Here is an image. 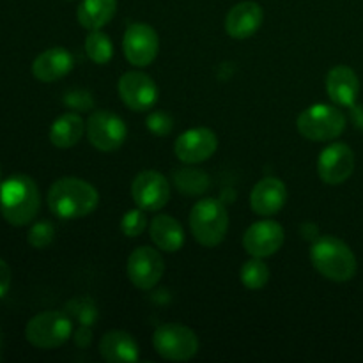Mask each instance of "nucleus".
<instances>
[{"instance_id":"nucleus-6","label":"nucleus","mask_w":363,"mask_h":363,"mask_svg":"<svg viewBox=\"0 0 363 363\" xmlns=\"http://www.w3.org/2000/svg\"><path fill=\"white\" fill-rule=\"evenodd\" d=\"M73 333V321L60 311L34 315L25 326V337L38 350H55L66 344Z\"/></svg>"},{"instance_id":"nucleus-12","label":"nucleus","mask_w":363,"mask_h":363,"mask_svg":"<svg viewBox=\"0 0 363 363\" xmlns=\"http://www.w3.org/2000/svg\"><path fill=\"white\" fill-rule=\"evenodd\" d=\"M121 99L133 112H145L158 103V85L142 71H128L117 84Z\"/></svg>"},{"instance_id":"nucleus-15","label":"nucleus","mask_w":363,"mask_h":363,"mask_svg":"<svg viewBox=\"0 0 363 363\" xmlns=\"http://www.w3.org/2000/svg\"><path fill=\"white\" fill-rule=\"evenodd\" d=\"M286 233L275 220H259L252 223L243 234V247L250 257L266 259L282 248Z\"/></svg>"},{"instance_id":"nucleus-16","label":"nucleus","mask_w":363,"mask_h":363,"mask_svg":"<svg viewBox=\"0 0 363 363\" xmlns=\"http://www.w3.org/2000/svg\"><path fill=\"white\" fill-rule=\"evenodd\" d=\"M264 11L254 0H245L229 9L225 16V32L233 39H248L261 28Z\"/></svg>"},{"instance_id":"nucleus-23","label":"nucleus","mask_w":363,"mask_h":363,"mask_svg":"<svg viewBox=\"0 0 363 363\" xmlns=\"http://www.w3.org/2000/svg\"><path fill=\"white\" fill-rule=\"evenodd\" d=\"M116 11L117 0H82L77 11L78 23L89 32L101 30L116 16Z\"/></svg>"},{"instance_id":"nucleus-11","label":"nucleus","mask_w":363,"mask_h":363,"mask_svg":"<svg viewBox=\"0 0 363 363\" xmlns=\"http://www.w3.org/2000/svg\"><path fill=\"white\" fill-rule=\"evenodd\" d=\"M131 197L144 211H160L170 201L169 179L158 170H144L131 183Z\"/></svg>"},{"instance_id":"nucleus-19","label":"nucleus","mask_w":363,"mask_h":363,"mask_svg":"<svg viewBox=\"0 0 363 363\" xmlns=\"http://www.w3.org/2000/svg\"><path fill=\"white\" fill-rule=\"evenodd\" d=\"M325 84L330 99L337 106H347L350 108L357 103L358 92H360V80H358V74L350 66L340 64V66L332 67L326 74Z\"/></svg>"},{"instance_id":"nucleus-17","label":"nucleus","mask_w":363,"mask_h":363,"mask_svg":"<svg viewBox=\"0 0 363 363\" xmlns=\"http://www.w3.org/2000/svg\"><path fill=\"white\" fill-rule=\"evenodd\" d=\"M287 202V188L277 177H264L250 191V208L259 216H273Z\"/></svg>"},{"instance_id":"nucleus-29","label":"nucleus","mask_w":363,"mask_h":363,"mask_svg":"<svg viewBox=\"0 0 363 363\" xmlns=\"http://www.w3.org/2000/svg\"><path fill=\"white\" fill-rule=\"evenodd\" d=\"M145 124H147V130L156 137H167L174 130L172 116H169L167 112H160V110L149 113Z\"/></svg>"},{"instance_id":"nucleus-35","label":"nucleus","mask_w":363,"mask_h":363,"mask_svg":"<svg viewBox=\"0 0 363 363\" xmlns=\"http://www.w3.org/2000/svg\"><path fill=\"white\" fill-rule=\"evenodd\" d=\"M0 176H2V174H0ZM0 184H2V183H0Z\"/></svg>"},{"instance_id":"nucleus-25","label":"nucleus","mask_w":363,"mask_h":363,"mask_svg":"<svg viewBox=\"0 0 363 363\" xmlns=\"http://www.w3.org/2000/svg\"><path fill=\"white\" fill-rule=\"evenodd\" d=\"M84 48L89 59L94 64H99V66L110 62V59L113 57V43L101 30L89 32V35L85 38Z\"/></svg>"},{"instance_id":"nucleus-5","label":"nucleus","mask_w":363,"mask_h":363,"mask_svg":"<svg viewBox=\"0 0 363 363\" xmlns=\"http://www.w3.org/2000/svg\"><path fill=\"white\" fill-rule=\"evenodd\" d=\"M346 116L337 105L318 103L300 113L296 128L300 135L312 142H330L346 130Z\"/></svg>"},{"instance_id":"nucleus-28","label":"nucleus","mask_w":363,"mask_h":363,"mask_svg":"<svg viewBox=\"0 0 363 363\" xmlns=\"http://www.w3.org/2000/svg\"><path fill=\"white\" fill-rule=\"evenodd\" d=\"M53 238H55V229H53L52 223L46 222V220H41V222H35L34 225L30 227L27 240L30 247L43 250V248H46L52 243Z\"/></svg>"},{"instance_id":"nucleus-4","label":"nucleus","mask_w":363,"mask_h":363,"mask_svg":"<svg viewBox=\"0 0 363 363\" xmlns=\"http://www.w3.org/2000/svg\"><path fill=\"white\" fill-rule=\"evenodd\" d=\"M190 229L194 240L206 248L218 247L229 230V211L218 199H202L191 208Z\"/></svg>"},{"instance_id":"nucleus-26","label":"nucleus","mask_w":363,"mask_h":363,"mask_svg":"<svg viewBox=\"0 0 363 363\" xmlns=\"http://www.w3.org/2000/svg\"><path fill=\"white\" fill-rule=\"evenodd\" d=\"M240 279L247 289L261 291L269 282V268L262 259L250 257L240 269Z\"/></svg>"},{"instance_id":"nucleus-30","label":"nucleus","mask_w":363,"mask_h":363,"mask_svg":"<svg viewBox=\"0 0 363 363\" xmlns=\"http://www.w3.org/2000/svg\"><path fill=\"white\" fill-rule=\"evenodd\" d=\"M64 103L66 106L73 108L74 112H89L94 106L92 96L87 91H71L64 96Z\"/></svg>"},{"instance_id":"nucleus-3","label":"nucleus","mask_w":363,"mask_h":363,"mask_svg":"<svg viewBox=\"0 0 363 363\" xmlns=\"http://www.w3.org/2000/svg\"><path fill=\"white\" fill-rule=\"evenodd\" d=\"M311 261L319 275L337 284L350 282L358 269L357 255L350 245L335 236L318 238L311 248Z\"/></svg>"},{"instance_id":"nucleus-14","label":"nucleus","mask_w":363,"mask_h":363,"mask_svg":"<svg viewBox=\"0 0 363 363\" xmlns=\"http://www.w3.org/2000/svg\"><path fill=\"white\" fill-rule=\"evenodd\" d=\"M218 149V137L209 128H191L176 138L174 152L186 165H197L211 158Z\"/></svg>"},{"instance_id":"nucleus-8","label":"nucleus","mask_w":363,"mask_h":363,"mask_svg":"<svg viewBox=\"0 0 363 363\" xmlns=\"http://www.w3.org/2000/svg\"><path fill=\"white\" fill-rule=\"evenodd\" d=\"M89 142L101 152H113L126 142V123L117 113L108 110H96L85 123Z\"/></svg>"},{"instance_id":"nucleus-33","label":"nucleus","mask_w":363,"mask_h":363,"mask_svg":"<svg viewBox=\"0 0 363 363\" xmlns=\"http://www.w3.org/2000/svg\"><path fill=\"white\" fill-rule=\"evenodd\" d=\"M74 342H77L78 346H82V344H84V347L89 346V342H91V332H89L87 326L78 330V333L74 335Z\"/></svg>"},{"instance_id":"nucleus-7","label":"nucleus","mask_w":363,"mask_h":363,"mask_svg":"<svg viewBox=\"0 0 363 363\" xmlns=\"http://www.w3.org/2000/svg\"><path fill=\"white\" fill-rule=\"evenodd\" d=\"M156 353L169 362H188L199 353V337L181 323H167L152 333Z\"/></svg>"},{"instance_id":"nucleus-13","label":"nucleus","mask_w":363,"mask_h":363,"mask_svg":"<svg viewBox=\"0 0 363 363\" xmlns=\"http://www.w3.org/2000/svg\"><path fill=\"white\" fill-rule=\"evenodd\" d=\"M354 172V152L344 142H335L323 149L318 158V174L323 183L342 184L353 176Z\"/></svg>"},{"instance_id":"nucleus-1","label":"nucleus","mask_w":363,"mask_h":363,"mask_svg":"<svg viewBox=\"0 0 363 363\" xmlns=\"http://www.w3.org/2000/svg\"><path fill=\"white\" fill-rule=\"evenodd\" d=\"M41 195L35 181L25 174H14L0 184V213L14 227H25L38 216Z\"/></svg>"},{"instance_id":"nucleus-2","label":"nucleus","mask_w":363,"mask_h":363,"mask_svg":"<svg viewBox=\"0 0 363 363\" xmlns=\"http://www.w3.org/2000/svg\"><path fill=\"white\" fill-rule=\"evenodd\" d=\"M48 208L62 220L87 216L98 208L99 194L91 183L80 177H60L48 190Z\"/></svg>"},{"instance_id":"nucleus-27","label":"nucleus","mask_w":363,"mask_h":363,"mask_svg":"<svg viewBox=\"0 0 363 363\" xmlns=\"http://www.w3.org/2000/svg\"><path fill=\"white\" fill-rule=\"evenodd\" d=\"M145 229H147V218H145L144 209L137 208L124 213L123 220H121V230H123L124 236L137 238L140 236Z\"/></svg>"},{"instance_id":"nucleus-34","label":"nucleus","mask_w":363,"mask_h":363,"mask_svg":"<svg viewBox=\"0 0 363 363\" xmlns=\"http://www.w3.org/2000/svg\"><path fill=\"white\" fill-rule=\"evenodd\" d=\"M2 346H4V339H2V332H0V360H2Z\"/></svg>"},{"instance_id":"nucleus-32","label":"nucleus","mask_w":363,"mask_h":363,"mask_svg":"<svg viewBox=\"0 0 363 363\" xmlns=\"http://www.w3.org/2000/svg\"><path fill=\"white\" fill-rule=\"evenodd\" d=\"M350 108H351V117H353V123L357 124V128L363 130V105H357V103H354V105L350 106Z\"/></svg>"},{"instance_id":"nucleus-18","label":"nucleus","mask_w":363,"mask_h":363,"mask_svg":"<svg viewBox=\"0 0 363 363\" xmlns=\"http://www.w3.org/2000/svg\"><path fill=\"white\" fill-rule=\"evenodd\" d=\"M74 59L66 48L55 46L39 53L32 62V74L35 80L43 84H52V82L60 80L73 69Z\"/></svg>"},{"instance_id":"nucleus-20","label":"nucleus","mask_w":363,"mask_h":363,"mask_svg":"<svg viewBox=\"0 0 363 363\" xmlns=\"http://www.w3.org/2000/svg\"><path fill=\"white\" fill-rule=\"evenodd\" d=\"M99 353L108 363H133L140 357L137 340L124 330L106 332L99 340Z\"/></svg>"},{"instance_id":"nucleus-21","label":"nucleus","mask_w":363,"mask_h":363,"mask_svg":"<svg viewBox=\"0 0 363 363\" xmlns=\"http://www.w3.org/2000/svg\"><path fill=\"white\" fill-rule=\"evenodd\" d=\"M149 236L158 250L176 254L184 245L183 225L170 215H156L149 222Z\"/></svg>"},{"instance_id":"nucleus-9","label":"nucleus","mask_w":363,"mask_h":363,"mask_svg":"<svg viewBox=\"0 0 363 363\" xmlns=\"http://www.w3.org/2000/svg\"><path fill=\"white\" fill-rule=\"evenodd\" d=\"M158 32L147 23H131L123 38V52L128 62L135 67H145L158 57Z\"/></svg>"},{"instance_id":"nucleus-24","label":"nucleus","mask_w":363,"mask_h":363,"mask_svg":"<svg viewBox=\"0 0 363 363\" xmlns=\"http://www.w3.org/2000/svg\"><path fill=\"white\" fill-rule=\"evenodd\" d=\"M174 183H176L177 190L183 191L184 195L195 197V195H202L208 191L209 176L204 170L195 169V167H183L174 172Z\"/></svg>"},{"instance_id":"nucleus-10","label":"nucleus","mask_w":363,"mask_h":363,"mask_svg":"<svg viewBox=\"0 0 363 363\" xmlns=\"http://www.w3.org/2000/svg\"><path fill=\"white\" fill-rule=\"evenodd\" d=\"M126 273L130 282L137 289L151 291L163 279L165 261H163L162 254L155 248L138 247L128 257Z\"/></svg>"},{"instance_id":"nucleus-31","label":"nucleus","mask_w":363,"mask_h":363,"mask_svg":"<svg viewBox=\"0 0 363 363\" xmlns=\"http://www.w3.org/2000/svg\"><path fill=\"white\" fill-rule=\"evenodd\" d=\"M11 287V268L4 259H0V298L7 294Z\"/></svg>"},{"instance_id":"nucleus-22","label":"nucleus","mask_w":363,"mask_h":363,"mask_svg":"<svg viewBox=\"0 0 363 363\" xmlns=\"http://www.w3.org/2000/svg\"><path fill=\"white\" fill-rule=\"evenodd\" d=\"M85 123L78 112H66L53 121L50 128V142L59 149H69L82 140Z\"/></svg>"}]
</instances>
